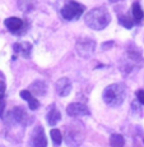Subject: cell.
Segmentation results:
<instances>
[{"instance_id":"1","label":"cell","mask_w":144,"mask_h":147,"mask_svg":"<svg viewBox=\"0 0 144 147\" xmlns=\"http://www.w3.org/2000/svg\"><path fill=\"white\" fill-rule=\"evenodd\" d=\"M84 22L89 28L94 31H102L110 24L111 16L106 8H94L89 10L84 17Z\"/></svg>"},{"instance_id":"2","label":"cell","mask_w":144,"mask_h":147,"mask_svg":"<svg viewBox=\"0 0 144 147\" xmlns=\"http://www.w3.org/2000/svg\"><path fill=\"white\" fill-rule=\"evenodd\" d=\"M126 97V88L121 83H114L107 86L103 90L102 98L103 101L111 107H117L125 101Z\"/></svg>"},{"instance_id":"3","label":"cell","mask_w":144,"mask_h":147,"mask_svg":"<svg viewBox=\"0 0 144 147\" xmlns=\"http://www.w3.org/2000/svg\"><path fill=\"white\" fill-rule=\"evenodd\" d=\"M4 120L8 125H21V127H27L32 121L26 110L19 106L9 110L7 113V115H5Z\"/></svg>"},{"instance_id":"4","label":"cell","mask_w":144,"mask_h":147,"mask_svg":"<svg viewBox=\"0 0 144 147\" xmlns=\"http://www.w3.org/2000/svg\"><path fill=\"white\" fill-rule=\"evenodd\" d=\"M64 140H65V143L69 147H79L84 140L83 125L79 123H74L73 125L66 127Z\"/></svg>"},{"instance_id":"5","label":"cell","mask_w":144,"mask_h":147,"mask_svg":"<svg viewBox=\"0 0 144 147\" xmlns=\"http://www.w3.org/2000/svg\"><path fill=\"white\" fill-rule=\"evenodd\" d=\"M86 7L83 4L74 0H68L61 8V17L66 21H75V19L80 18V16L84 13Z\"/></svg>"},{"instance_id":"6","label":"cell","mask_w":144,"mask_h":147,"mask_svg":"<svg viewBox=\"0 0 144 147\" xmlns=\"http://www.w3.org/2000/svg\"><path fill=\"white\" fill-rule=\"evenodd\" d=\"M75 50L80 58H91L96 50V41L89 37H82L77 41Z\"/></svg>"},{"instance_id":"7","label":"cell","mask_w":144,"mask_h":147,"mask_svg":"<svg viewBox=\"0 0 144 147\" xmlns=\"http://www.w3.org/2000/svg\"><path fill=\"white\" fill-rule=\"evenodd\" d=\"M31 147H47V138L41 125H37L32 132Z\"/></svg>"},{"instance_id":"8","label":"cell","mask_w":144,"mask_h":147,"mask_svg":"<svg viewBox=\"0 0 144 147\" xmlns=\"http://www.w3.org/2000/svg\"><path fill=\"white\" fill-rule=\"evenodd\" d=\"M66 113L69 117H84V115H89L91 111L84 104L80 102H73L69 104L66 107Z\"/></svg>"},{"instance_id":"9","label":"cell","mask_w":144,"mask_h":147,"mask_svg":"<svg viewBox=\"0 0 144 147\" xmlns=\"http://www.w3.org/2000/svg\"><path fill=\"white\" fill-rule=\"evenodd\" d=\"M72 81L66 77H63L60 80H58L55 84V88H56V92H58L59 96L61 97H66L68 95L72 92Z\"/></svg>"},{"instance_id":"10","label":"cell","mask_w":144,"mask_h":147,"mask_svg":"<svg viewBox=\"0 0 144 147\" xmlns=\"http://www.w3.org/2000/svg\"><path fill=\"white\" fill-rule=\"evenodd\" d=\"M5 27L13 33H21L22 28H23L24 22L22 21L21 18H17V17H10V18H7L4 22Z\"/></svg>"},{"instance_id":"11","label":"cell","mask_w":144,"mask_h":147,"mask_svg":"<svg viewBox=\"0 0 144 147\" xmlns=\"http://www.w3.org/2000/svg\"><path fill=\"white\" fill-rule=\"evenodd\" d=\"M19 95H21V97L23 98V100H26L28 102V106H29L31 110H37L40 107V101L35 97V95H33L29 90H22Z\"/></svg>"},{"instance_id":"12","label":"cell","mask_w":144,"mask_h":147,"mask_svg":"<svg viewBox=\"0 0 144 147\" xmlns=\"http://www.w3.org/2000/svg\"><path fill=\"white\" fill-rule=\"evenodd\" d=\"M13 49H14V53L21 54L23 58H29L31 53H32V45L27 41L17 42V44H14Z\"/></svg>"},{"instance_id":"13","label":"cell","mask_w":144,"mask_h":147,"mask_svg":"<svg viewBox=\"0 0 144 147\" xmlns=\"http://www.w3.org/2000/svg\"><path fill=\"white\" fill-rule=\"evenodd\" d=\"M29 91L32 92L35 96H45L47 92V84L45 81H35L33 83H31L29 86Z\"/></svg>"},{"instance_id":"14","label":"cell","mask_w":144,"mask_h":147,"mask_svg":"<svg viewBox=\"0 0 144 147\" xmlns=\"http://www.w3.org/2000/svg\"><path fill=\"white\" fill-rule=\"evenodd\" d=\"M46 120H47V123H49V125H52V127L56 125V124L61 120V113L59 111L56 107H51L50 111L47 113V115H46Z\"/></svg>"},{"instance_id":"15","label":"cell","mask_w":144,"mask_h":147,"mask_svg":"<svg viewBox=\"0 0 144 147\" xmlns=\"http://www.w3.org/2000/svg\"><path fill=\"white\" fill-rule=\"evenodd\" d=\"M131 16H133V18H134L135 22H140L143 19L144 13H143V9L140 8V5L138 1H135L134 4L131 5Z\"/></svg>"},{"instance_id":"16","label":"cell","mask_w":144,"mask_h":147,"mask_svg":"<svg viewBox=\"0 0 144 147\" xmlns=\"http://www.w3.org/2000/svg\"><path fill=\"white\" fill-rule=\"evenodd\" d=\"M110 146L111 147H124L125 146V138L119 133H114L110 137Z\"/></svg>"},{"instance_id":"17","label":"cell","mask_w":144,"mask_h":147,"mask_svg":"<svg viewBox=\"0 0 144 147\" xmlns=\"http://www.w3.org/2000/svg\"><path fill=\"white\" fill-rule=\"evenodd\" d=\"M35 7V0H18V8L24 13H29Z\"/></svg>"},{"instance_id":"18","label":"cell","mask_w":144,"mask_h":147,"mask_svg":"<svg viewBox=\"0 0 144 147\" xmlns=\"http://www.w3.org/2000/svg\"><path fill=\"white\" fill-rule=\"evenodd\" d=\"M119 23L125 28H131L134 26V18L130 16H120L119 17Z\"/></svg>"},{"instance_id":"19","label":"cell","mask_w":144,"mask_h":147,"mask_svg":"<svg viewBox=\"0 0 144 147\" xmlns=\"http://www.w3.org/2000/svg\"><path fill=\"white\" fill-rule=\"evenodd\" d=\"M50 136H51V140H52L54 145L55 146H60L61 145V142H63V136H61V132L59 131V129H56V128L51 129Z\"/></svg>"},{"instance_id":"20","label":"cell","mask_w":144,"mask_h":147,"mask_svg":"<svg viewBox=\"0 0 144 147\" xmlns=\"http://www.w3.org/2000/svg\"><path fill=\"white\" fill-rule=\"evenodd\" d=\"M128 58L130 59L133 63H140L142 61V55L139 51H134V50H128Z\"/></svg>"},{"instance_id":"21","label":"cell","mask_w":144,"mask_h":147,"mask_svg":"<svg viewBox=\"0 0 144 147\" xmlns=\"http://www.w3.org/2000/svg\"><path fill=\"white\" fill-rule=\"evenodd\" d=\"M7 90V83H5V76L3 72H0V94H4Z\"/></svg>"},{"instance_id":"22","label":"cell","mask_w":144,"mask_h":147,"mask_svg":"<svg viewBox=\"0 0 144 147\" xmlns=\"http://www.w3.org/2000/svg\"><path fill=\"white\" fill-rule=\"evenodd\" d=\"M4 110H5V98H4V94H0V118H3V115H4Z\"/></svg>"},{"instance_id":"23","label":"cell","mask_w":144,"mask_h":147,"mask_svg":"<svg viewBox=\"0 0 144 147\" xmlns=\"http://www.w3.org/2000/svg\"><path fill=\"white\" fill-rule=\"evenodd\" d=\"M135 95H137V98L140 102V105H144V90H138Z\"/></svg>"},{"instance_id":"24","label":"cell","mask_w":144,"mask_h":147,"mask_svg":"<svg viewBox=\"0 0 144 147\" xmlns=\"http://www.w3.org/2000/svg\"><path fill=\"white\" fill-rule=\"evenodd\" d=\"M119 1H121V0H110V3H119Z\"/></svg>"},{"instance_id":"25","label":"cell","mask_w":144,"mask_h":147,"mask_svg":"<svg viewBox=\"0 0 144 147\" xmlns=\"http://www.w3.org/2000/svg\"><path fill=\"white\" fill-rule=\"evenodd\" d=\"M0 147H4V146H3V145H0Z\"/></svg>"}]
</instances>
